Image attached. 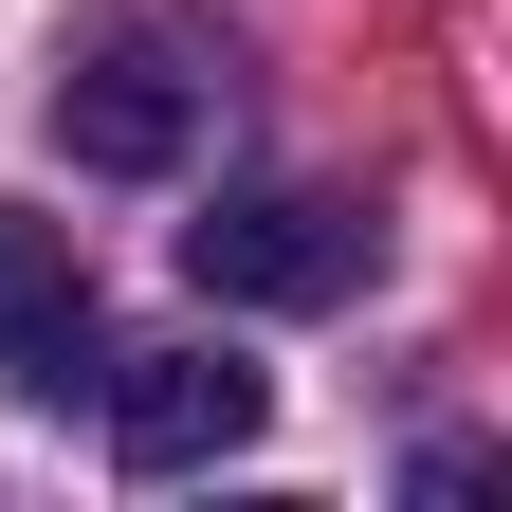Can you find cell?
Segmentation results:
<instances>
[{"label": "cell", "instance_id": "cell-2", "mask_svg": "<svg viewBox=\"0 0 512 512\" xmlns=\"http://www.w3.org/2000/svg\"><path fill=\"white\" fill-rule=\"evenodd\" d=\"M55 147L110 165V183H165L183 147H202V55L183 37H92L74 74H55Z\"/></svg>", "mask_w": 512, "mask_h": 512}, {"label": "cell", "instance_id": "cell-4", "mask_svg": "<svg viewBox=\"0 0 512 512\" xmlns=\"http://www.w3.org/2000/svg\"><path fill=\"white\" fill-rule=\"evenodd\" d=\"M0 384H19V403H74L92 384V256L37 202H0Z\"/></svg>", "mask_w": 512, "mask_h": 512}, {"label": "cell", "instance_id": "cell-1", "mask_svg": "<svg viewBox=\"0 0 512 512\" xmlns=\"http://www.w3.org/2000/svg\"><path fill=\"white\" fill-rule=\"evenodd\" d=\"M183 275H202L220 311H330V293L366 275V220L311 202V183H238V202L183 220Z\"/></svg>", "mask_w": 512, "mask_h": 512}, {"label": "cell", "instance_id": "cell-3", "mask_svg": "<svg viewBox=\"0 0 512 512\" xmlns=\"http://www.w3.org/2000/svg\"><path fill=\"white\" fill-rule=\"evenodd\" d=\"M256 421H275V384H256L238 348H147V366H110V458H128V476H202V458H238Z\"/></svg>", "mask_w": 512, "mask_h": 512}]
</instances>
